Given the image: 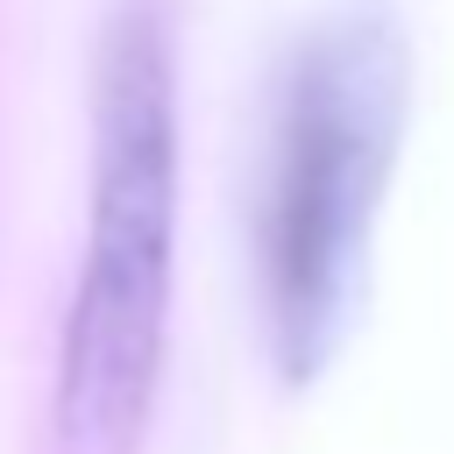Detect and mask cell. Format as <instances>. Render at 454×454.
Masks as SVG:
<instances>
[{
    "mask_svg": "<svg viewBox=\"0 0 454 454\" xmlns=\"http://www.w3.org/2000/svg\"><path fill=\"white\" fill-rule=\"evenodd\" d=\"M177 255V43L163 0H114L92 50V220L64 319L50 454H142Z\"/></svg>",
    "mask_w": 454,
    "mask_h": 454,
    "instance_id": "2",
    "label": "cell"
},
{
    "mask_svg": "<svg viewBox=\"0 0 454 454\" xmlns=\"http://www.w3.org/2000/svg\"><path fill=\"white\" fill-rule=\"evenodd\" d=\"M404 106L411 43L390 0H333L277 64L255 184V291L284 383H319L348 348Z\"/></svg>",
    "mask_w": 454,
    "mask_h": 454,
    "instance_id": "1",
    "label": "cell"
}]
</instances>
